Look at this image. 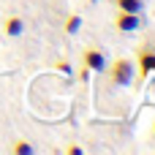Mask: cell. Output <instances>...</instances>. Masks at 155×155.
Returning a JSON list of instances; mask_svg holds the SVG:
<instances>
[{
  "label": "cell",
  "mask_w": 155,
  "mask_h": 155,
  "mask_svg": "<svg viewBox=\"0 0 155 155\" xmlns=\"http://www.w3.org/2000/svg\"><path fill=\"white\" fill-rule=\"evenodd\" d=\"M3 33H5L8 38H19V35L25 33V19H22L19 14L5 16V19H3Z\"/></svg>",
  "instance_id": "cell-4"
},
{
  "label": "cell",
  "mask_w": 155,
  "mask_h": 155,
  "mask_svg": "<svg viewBox=\"0 0 155 155\" xmlns=\"http://www.w3.org/2000/svg\"><path fill=\"white\" fill-rule=\"evenodd\" d=\"M90 3H101V0H90Z\"/></svg>",
  "instance_id": "cell-13"
},
{
  "label": "cell",
  "mask_w": 155,
  "mask_h": 155,
  "mask_svg": "<svg viewBox=\"0 0 155 155\" xmlns=\"http://www.w3.org/2000/svg\"><path fill=\"white\" fill-rule=\"evenodd\" d=\"M82 65H87L90 71H95V74H104L106 71V54L101 52V49H93V46H87L84 52H82Z\"/></svg>",
  "instance_id": "cell-3"
},
{
  "label": "cell",
  "mask_w": 155,
  "mask_h": 155,
  "mask_svg": "<svg viewBox=\"0 0 155 155\" xmlns=\"http://www.w3.org/2000/svg\"><path fill=\"white\" fill-rule=\"evenodd\" d=\"M114 3H117V11H131V14L142 11V0H114Z\"/></svg>",
  "instance_id": "cell-8"
},
{
  "label": "cell",
  "mask_w": 155,
  "mask_h": 155,
  "mask_svg": "<svg viewBox=\"0 0 155 155\" xmlns=\"http://www.w3.org/2000/svg\"><path fill=\"white\" fill-rule=\"evenodd\" d=\"M106 71H109V82H112L114 87H128V84L134 82V76H136L131 57H117L112 65H106Z\"/></svg>",
  "instance_id": "cell-1"
},
{
  "label": "cell",
  "mask_w": 155,
  "mask_h": 155,
  "mask_svg": "<svg viewBox=\"0 0 155 155\" xmlns=\"http://www.w3.org/2000/svg\"><path fill=\"white\" fill-rule=\"evenodd\" d=\"M54 71H60V74H65V76H74V68H71V63L68 60H54Z\"/></svg>",
  "instance_id": "cell-9"
},
{
  "label": "cell",
  "mask_w": 155,
  "mask_h": 155,
  "mask_svg": "<svg viewBox=\"0 0 155 155\" xmlns=\"http://www.w3.org/2000/svg\"><path fill=\"white\" fill-rule=\"evenodd\" d=\"M82 153H84V150H82L79 144H68V147H65V155H82Z\"/></svg>",
  "instance_id": "cell-10"
},
{
  "label": "cell",
  "mask_w": 155,
  "mask_h": 155,
  "mask_svg": "<svg viewBox=\"0 0 155 155\" xmlns=\"http://www.w3.org/2000/svg\"><path fill=\"white\" fill-rule=\"evenodd\" d=\"M11 153L14 155H33V144H30L27 139H16V142L11 144Z\"/></svg>",
  "instance_id": "cell-7"
},
{
  "label": "cell",
  "mask_w": 155,
  "mask_h": 155,
  "mask_svg": "<svg viewBox=\"0 0 155 155\" xmlns=\"http://www.w3.org/2000/svg\"><path fill=\"white\" fill-rule=\"evenodd\" d=\"M136 54H139V74H142V76H147L150 71H155V52L139 49Z\"/></svg>",
  "instance_id": "cell-5"
},
{
  "label": "cell",
  "mask_w": 155,
  "mask_h": 155,
  "mask_svg": "<svg viewBox=\"0 0 155 155\" xmlns=\"http://www.w3.org/2000/svg\"><path fill=\"white\" fill-rule=\"evenodd\" d=\"M63 30H65L68 35H76V33L82 30V16H79V14H68V16L63 19Z\"/></svg>",
  "instance_id": "cell-6"
},
{
  "label": "cell",
  "mask_w": 155,
  "mask_h": 155,
  "mask_svg": "<svg viewBox=\"0 0 155 155\" xmlns=\"http://www.w3.org/2000/svg\"><path fill=\"white\" fill-rule=\"evenodd\" d=\"M150 134H153V136H155V120H153V128H150Z\"/></svg>",
  "instance_id": "cell-12"
},
{
  "label": "cell",
  "mask_w": 155,
  "mask_h": 155,
  "mask_svg": "<svg viewBox=\"0 0 155 155\" xmlns=\"http://www.w3.org/2000/svg\"><path fill=\"white\" fill-rule=\"evenodd\" d=\"M90 74H93V71H90L87 65H82V68H79V79H82V82H87V79H90Z\"/></svg>",
  "instance_id": "cell-11"
},
{
  "label": "cell",
  "mask_w": 155,
  "mask_h": 155,
  "mask_svg": "<svg viewBox=\"0 0 155 155\" xmlns=\"http://www.w3.org/2000/svg\"><path fill=\"white\" fill-rule=\"evenodd\" d=\"M139 27H142L139 14H131V11H117L114 14V30L117 33H136Z\"/></svg>",
  "instance_id": "cell-2"
}]
</instances>
